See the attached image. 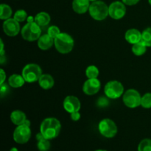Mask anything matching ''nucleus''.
<instances>
[{"label": "nucleus", "instance_id": "nucleus-4", "mask_svg": "<svg viewBox=\"0 0 151 151\" xmlns=\"http://www.w3.org/2000/svg\"><path fill=\"white\" fill-rule=\"evenodd\" d=\"M22 38L27 41H35L38 40L41 35V27L34 22H27L21 29Z\"/></svg>", "mask_w": 151, "mask_h": 151}, {"label": "nucleus", "instance_id": "nucleus-22", "mask_svg": "<svg viewBox=\"0 0 151 151\" xmlns=\"http://www.w3.org/2000/svg\"><path fill=\"white\" fill-rule=\"evenodd\" d=\"M147 46L141 41L138 43L133 44L132 46V52L135 55L141 56L146 52L147 50Z\"/></svg>", "mask_w": 151, "mask_h": 151}, {"label": "nucleus", "instance_id": "nucleus-33", "mask_svg": "<svg viewBox=\"0 0 151 151\" xmlns=\"http://www.w3.org/2000/svg\"><path fill=\"white\" fill-rule=\"evenodd\" d=\"M1 95L2 96L3 94L6 93L8 90V86H7V84H4V83L3 84H1Z\"/></svg>", "mask_w": 151, "mask_h": 151}, {"label": "nucleus", "instance_id": "nucleus-29", "mask_svg": "<svg viewBox=\"0 0 151 151\" xmlns=\"http://www.w3.org/2000/svg\"><path fill=\"white\" fill-rule=\"evenodd\" d=\"M60 30L59 29L58 27L55 26V25H52V26H50V27L47 29V34H48L50 36H51L52 38H55L60 33Z\"/></svg>", "mask_w": 151, "mask_h": 151}, {"label": "nucleus", "instance_id": "nucleus-21", "mask_svg": "<svg viewBox=\"0 0 151 151\" xmlns=\"http://www.w3.org/2000/svg\"><path fill=\"white\" fill-rule=\"evenodd\" d=\"M13 14V10L7 4H1L0 5V19L1 20H7L10 19Z\"/></svg>", "mask_w": 151, "mask_h": 151}, {"label": "nucleus", "instance_id": "nucleus-9", "mask_svg": "<svg viewBox=\"0 0 151 151\" xmlns=\"http://www.w3.org/2000/svg\"><path fill=\"white\" fill-rule=\"evenodd\" d=\"M30 127L26 125H18L13 132V139L16 143L20 145L25 144L31 137Z\"/></svg>", "mask_w": 151, "mask_h": 151}, {"label": "nucleus", "instance_id": "nucleus-40", "mask_svg": "<svg viewBox=\"0 0 151 151\" xmlns=\"http://www.w3.org/2000/svg\"><path fill=\"white\" fill-rule=\"evenodd\" d=\"M148 2H149V4L151 5V0H148Z\"/></svg>", "mask_w": 151, "mask_h": 151}, {"label": "nucleus", "instance_id": "nucleus-28", "mask_svg": "<svg viewBox=\"0 0 151 151\" xmlns=\"http://www.w3.org/2000/svg\"><path fill=\"white\" fill-rule=\"evenodd\" d=\"M27 12L24 10H18L15 13L13 19H15L19 22H23L25 20H27Z\"/></svg>", "mask_w": 151, "mask_h": 151}, {"label": "nucleus", "instance_id": "nucleus-2", "mask_svg": "<svg viewBox=\"0 0 151 151\" xmlns=\"http://www.w3.org/2000/svg\"><path fill=\"white\" fill-rule=\"evenodd\" d=\"M54 45L58 52L61 54H68L73 50L75 41L69 34L60 32L54 39Z\"/></svg>", "mask_w": 151, "mask_h": 151}, {"label": "nucleus", "instance_id": "nucleus-1", "mask_svg": "<svg viewBox=\"0 0 151 151\" xmlns=\"http://www.w3.org/2000/svg\"><path fill=\"white\" fill-rule=\"evenodd\" d=\"M61 129V124L58 119L48 117L42 121L40 126V132L47 139L51 140L59 135Z\"/></svg>", "mask_w": 151, "mask_h": 151}, {"label": "nucleus", "instance_id": "nucleus-14", "mask_svg": "<svg viewBox=\"0 0 151 151\" xmlns=\"http://www.w3.org/2000/svg\"><path fill=\"white\" fill-rule=\"evenodd\" d=\"M89 0H73L72 8L75 13L78 14H83L86 13L90 7Z\"/></svg>", "mask_w": 151, "mask_h": 151}, {"label": "nucleus", "instance_id": "nucleus-17", "mask_svg": "<svg viewBox=\"0 0 151 151\" xmlns=\"http://www.w3.org/2000/svg\"><path fill=\"white\" fill-rule=\"evenodd\" d=\"M38 84L43 89L48 90L54 86L55 81L52 75L49 74H42L38 80Z\"/></svg>", "mask_w": 151, "mask_h": 151}, {"label": "nucleus", "instance_id": "nucleus-8", "mask_svg": "<svg viewBox=\"0 0 151 151\" xmlns=\"http://www.w3.org/2000/svg\"><path fill=\"white\" fill-rule=\"evenodd\" d=\"M142 97L139 92L136 89H128L122 95V101L127 107L135 109L141 106Z\"/></svg>", "mask_w": 151, "mask_h": 151}, {"label": "nucleus", "instance_id": "nucleus-6", "mask_svg": "<svg viewBox=\"0 0 151 151\" xmlns=\"http://www.w3.org/2000/svg\"><path fill=\"white\" fill-rule=\"evenodd\" d=\"M104 92L108 98L113 100L119 98L125 93L123 85L117 81H109L105 86Z\"/></svg>", "mask_w": 151, "mask_h": 151}, {"label": "nucleus", "instance_id": "nucleus-12", "mask_svg": "<svg viewBox=\"0 0 151 151\" xmlns=\"http://www.w3.org/2000/svg\"><path fill=\"white\" fill-rule=\"evenodd\" d=\"M101 88V83L97 78H88L83 86V91L87 95L96 94Z\"/></svg>", "mask_w": 151, "mask_h": 151}, {"label": "nucleus", "instance_id": "nucleus-18", "mask_svg": "<svg viewBox=\"0 0 151 151\" xmlns=\"http://www.w3.org/2000/svg\"><path fill=\"white\" fill-rule=\"evenodd\" d=\"M10 120L14 125H23L27 119L26 114L20 110H15L10 114Z\"/></svg>", "mask_w": 151, "mask_h": 151}, {"label": "nucleus", "instance_id": "nucleus-11", "mask_svg": "<svg viewBox=\"0 0 151 151\" xmlns=\"http://www.w3.org/2000/svg\"><path fill=\"white\" fill-rule=\"evenodd\" d=\"M2 27L4 33L10 37L17 35L21 29L19 22L15 19H11V18L4 20Z\"/></svg>", "mask_w": 151, "mask_h": 151}, {"label": "nucleus", "instance_id": "nucleus-10", "mask_svg": "<svg viewBox=\"0 0 151 151\" xmlns=\"http://www.w3.org/2000/svg\"><path fill=\"white\" fill-rule=\"evenodd\" d=\"M109 16L115 20L122 19L126 13L125 4L122 1H116L109 6Z\"/></svg>", "mask_w": 151, "mask_h": 151}, {"label": "nucleus", "instance_id": "nucleus-36", "mask_svg": "<svg viewBox=\"0 0 151 151\" xmlns=\"http://www.w3.org/2000/svg\"><path fill=\"white\" fill-rule=\"evenodd\" d=\"M24 125H27V126L30 127V121L28 120V119H27L26 121L24 122Z\"/></svg>", "mask_w": 151, "mask_h": 151}, {"label": "nucleus", "instance_id": "nucleus-24", "mask_svg": "<svg viewBox=\"0 0 151 151\" xmlns=\"http://www.w3.org/2000/svg\"><path fill=\"white\" fill-rule=\"evenodd\" d=\"M142 41L147 47H151V27H147L142 32Z\"/></svg>", "mask_w": 151, "mask_h": 151}, {"label": "nucleus", "instance_id": "nucleus-3", "mask_svg": "<svg viewBox=\"0 0 151 151\" xmlns=\"http://www.w3.org/2000/svg\"><path fill=\"white\" fill-rule=\"evenodd\" d=\"M90 16L96 21H103L109 16V6L103 1H93L88 9Z\"/></svg>", "mask_w": 151, "mask_h": 151}, {"label": "nucleus", "instance_id": "nucleus-23", "mask_svg": "<svg viewBox=\"0 0 151 151\" xmlns=\"http://www.w3.org/2000/svg\"><path fill=\"white\" fill-rule=\"evenodd\" d=\"M99 69L97 66H94V65H91L88 66L86 69V75L88 78L91 79V78H97L99 76Z\"/></svg>", "mask_w": 151, "mask_h": 151}, {"label": "nucleus", "instance_id": "nucleus-32", "mask_svg": "<svg viewBox=\"0 0 151 151\" xmlns=\"http://www.w3.org/2000/svg\"><path fill=\"white\" fill-rule=\"evenodd\" d=\"M0 75H1V82H0V85L3 84L5 81L6 79V73L4 72V71L2 69H1L0 70Z\"/></svg>", "mask_w": 151, "mask_h": 151}, {"label": "nucleus", "instance_id": "nucleus-26", "mask_svg": "<svg viewBox=\"0 0 151 151\" xmlns=\"http://www.w3.org/2000/svg\"><path fill=\"white\" fill-rule=\"evenodd\" d=\"M37 147L39 151H48L50 149V140L47 139H43L38 141Z\"/></svg>", "mask_w": 151, "mask_h": 151}, {"label": "nucleus", "instance_id": "nucleus-13", "mask_svg": "<svg viewBox=\"0 0 151 151\" xmlns=\"http://www.w3.org/2000/svg\"><path fill=\"white\" fill-rule=\"evenodd\" d=\"M63 109L69 114L75 111H79L81 109V104L79 99L73 95H69L65 97L63 103Z\"/></svg>", "mask_w": 151, "mask_h": 151}, {"label": "nucleus", "instance_id": "nucleus-5", "mask_svg": "<svg viewBox=\"0 0 151 151\" xmlns=\"http://www.w3.org/2000/svg\"><path fill=\"white\" fill-rule=\"evenodd\" d=\"M22 75L27 83H35L42 75V69L36 63H28L22 69Z\"/></svg>", "mask_w": 151, "mask_h": 151}, {"label": "nucleus", "instance_id": "nucleus-39", "mask_svg": "<svg viewBox=\"0 0 151 151\" xmlns=\"http://www.w3.org/2000/svg\"><path fill=\"white\" fill-rule=\"evenodd\" d=\"M89 1H92V2H93V1H97V0H89Z\"/></svg>", "mask_w": 151, "mask_h": 151}, {"label": "nucleus", "instance_id": "nucleus-37", "mask_svg": "<svg viewBox=\"0 0 151 151\" xmlns=\"http://www.w3.org/2000/svg\"><path fill=\"white\" fill-rule=\"evenodd\" d=\"M10 151H19V150H18V149L16 148V147H12V148L10 150Z\"/></svg>", "mask_w": 151, "mask_h": 151}, {"label": "nucleus", "instance_id": "nucleus-38", "mask_svg": "<svg viewBox=\"0 0 151 151\" xmlns=\"http://www.w3.org/2000/svg\"><path fill=\"white\" fill-rule=\"evenodd\" d=\"M95 151H106V150H97Z\"/></svg>", "mask_w": 151, "mask_h": 151}, {"label": "nucleus", "instance_id": "nucleus-30", "mask_svg": "<svg viewBox=\"0 0 151 151\" xmlns=\"http://www.w3.org/2000/svg\"><path fill=\"white\" fill-rule=\"evenodd\" d=\"M71 114V119L73 121H78L81 119V114L79 111H75L73 113L70 114Z\"/></svg>", "mask_w": 151, "mask_h": 151}, {"label": "nucleus", "instance_id": "nucleus-16", "mask_svg": "<svg viewBox=\"0 0 151 151\" xmlns=\"http://www.w3.org/2000/svg\"><path fill=\"white\" fill-rule=\"evenodd\" d=\"M54 44V38H52L48 34L41 35L38 40V46L41 50H47L51 48Z\"/></svg>", "mask_w": 151, "mask_h": 151}, {"label": "nucleus", "instance_id": "nucleus-31", "mask_svg": "<svg viewBox=\"0 0 151 151\" xmlns=\"http://www.w3.org/2000/svg\"><path fill=\"white\" fill-rule=\"evenodd\" d=\"M139 1L140 0H122V1L124 4L129 6L135 5V4H137Z\"/></svg>", "mask_w": 151, "mask_h": 151}, {"label": "nucleus", "instance_id": "nucleus-15", "mask_svg": "<svg viewBox=\"0 0 151 151\" xmlns=\"http://www.w3.org/2000/svg\"><path fill=\"white\" fill-rule=\"evenodd\" d=\"M125 38L129 44H134L142 40V32L137 29H130L125 32Z\"/></svg>", "mask_w": 151, "mask_h": 151}, {"label": "nucleus", "instance_id": "nucleus-34", "mask_svg": "<svg viewBox=\"0 0 151 151\" xmlns=\"http://www.w3.org/2000/svg\"><path fill=\"white\" fill-rule=\"evenodd\" d=\"M98 104L99 105H101V106H106V105L108 104V101L107 100H106V98H103V97H102V98H100V100H98Z\"/></svg>", "mask_w": 151, "mask_h": 151}, {"label": "nucleus", "instance_id": "nucleus-19", "mask_svg": "<svg viewBox=\"0 0 151 151\" xmlns=\"http://www.w3.org/2000/svg\"><path fill=\"white\" fill-rule=\"evenodd\" d=\"M25 82L26 81L24 79L23 76L20 75H18V74H13L8 79V83L10 85V86L15 88L22 87L24 84Z\"/></svg>", "mask_w": 151, "mask_h": 151}, {"label": "nucleus", "instance_id": "nucleus-20", "mask_svg": "<svg viewBox=\"0 0 151 151\" xmlns=\"http://www.w3.org/2000/svg\"><path fill=\"white\" fill-rule=\"evenodd\" d=\"M51 18L49 13L46 12H40L35 16V22L40 27H45L50 24Z\"/></svg>", "mask_w": 151, "mask_h": 151}, {"label": "nucleus", "instance_id": "nucleus-7", "mask_svg": "<svg viewBox=\"0 0 151 151\" xmlns=\"http://www.w3.org/2000/svg\"><path fill=\"white\" fill-rule=\"evenodd\" d=\"M100 134L106 138H113L116 135L118 128L115 122L110 119H103L98 125Z\"/></svg>", "mask_w": 151, "mask_h": 151}, {"label": "nucleus", "instance_id": "nucleus-27", "mask_svg": "<svg viewBox=\"0 0 151 151\" xmlns=\"http://www.w3.org/2000/svg\"><path fill=\"white\" fill-rule=\"evenodd\" d=\"M141 106L144 109H150L151 108V93L148 92L145 94L142 97Z\"/></svg>", "mask_w": 151, "mask_h": 151}, {"label": "nucleus", "instance_id": "nucleus-35", "mask_svg": "<svg viewBox=\"0 0 151 151\" xmlns=\"http://www.w3.org/2000/svg\"><path fill=\"white\" fill-rule=\"evenodd\" d=\"M27 22H35V17L32 16H29L27 19Z\"/></svg>", "mask_w": 151, "mask_h": 151}, {"label": "nucleus", "instance_id": "nucleus-25", "mask_svg": "<svg viewBox=\"0 0 151 151\" xmlns=\"http://www.w3.org/2000/svg\"><path fill=\"white\" fill-rule=\"evenodd\" d=\"M138 151H151L150 139H145L142 140L139 144Z\"/></svg>", "mask_w": 151, "mask_h": 151}]
</instances>
